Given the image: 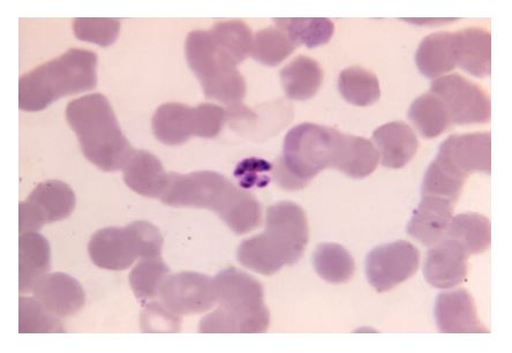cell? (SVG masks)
I'll use <instances>...</instances> for the list:
<instances>
[{"label": "cell", "instance_id": "6da1fadb", "mask_svg": "<svg viewBox=\"0 0 512 353\" xmlns=\"http://www.w3.org/2000/svg\"><path fill=\"white\" fill-rule=\"evenodd\" d=\"M160 200L171 207L213 210L236 235L247 234L262 223L260 202L214 171L169 174Z\"/></svg>", "mask_w": 512, "mask_h": 353}, {"label": "cell", "instance_id": "7a4b0ae2", "mask_svg": "<svg viewBox=\"0 0 512 353\" xmlns=\"http://www.w3.org/2000/svg\"><path fill=\"white\" fill-rule=\"evenodd\" d=\"M310 229L303 209L285 201L267 210V229L244 240L237 257L245 268L261 275H274L303 257Z\"/></svg>", "mask_w": 512, "mask_h": 353}, {"label": "cell", "instance_id": "3957f363", "mask_svg": "<svg viewBox=\"0 0 512 353\" xmlns=\"http://www.w3.org/2000/svg\"><path fill=\"white\" fill-rule=\"evenodd\" d=\"M66 119L89 162L105 172L124 169L134 149L107 97L92 94L72 101L67 105Z\"/></svg>", "mask_w": 512, "mask_h": 353}, {"label": "cell", "instance_id": "277c9868", "mask_svg": "<svg viewBox=\"0 0 512 353\" xmlns=\"http://www.w3.org/2000/svg\"><path fill=\"white\" fill-rule=\"evenodd\" d=\"M218 309L200 322L201 334H262L270 314L262 284L236 268L214 277Z\"/></svg>", "mask_w": 512, "mask_h": 353}, {"label": "cell", "instance_id": "5b68a950", "mask_svg": "<svg viewBox=\"0 0 512 353\" xmlns=\"http://www.w3.org/2000/svg\"><path fill=\"white\" fill-rule=\"evenodd\" d=\"M97 56L92 51L71 49L20 78L19 107L39 112L62 97L93 90L97 85Z\"/></svg>", "mask_w": 512, "mask_h": 353}, {"label": "cell", "instance_id": "8992f818", "mask_svg": "<svg viewBox=\"0 0 512 353\" xmlns=\"http://www.w3.org/2000/svg\"><path fill=\"white\" fill-rule=\"evenodd\" d=\"M337 132L330 127L301 124L284 140L283 154L275 168V179L284 190L304 189L321 171L331 168Z\"/></svg>", "mask_w": 512, "mask_h": 353}, {"label": "cell", "instance_id": "52a82bcc", "mask_svg": "<svg viewBox=\"0 0 512 353\" xmlns=\"http://www.w3.org/2000/svg\"><path fill=\"white\" fill-rule=\"evenodd\" d=\"M186 57L190 69L201 82L207 99L229 105L233 112L246 114L242 107L246 82L235 63L218 49L205 30H194L187 37Z\"/></svg>", "mask_w": 512, "mask_h": 353}, {"label": "cell", "instance_id": "ba28073f", "mask_svg": "<svg viewBox=\"0 0 512 353\" xmlns=\"http://www.w3.org/2000/svg\"><path fill=\"white\" fill-rule=\"evenodd\" d=\"M162 250L160 230L146 221L97 231L88 245L90 259L97 267L108 270H125L138 259L161 257Z\"/></svg>", "mask_w": 512, "mask_h": 353}, {"label": "cell", "instance_id": "9c48e42d", "mask_svg": "<svg viewBox=\"0 0 512 353\" xmlns=\"http://www.w3.org/2000/svg\"><path fill=\"white\" fill-rule=\"evenodd\" d=\"M431 93L446 107L451 124H484L491 119V102L485 90L462 75L450 74L435 80Z\"/></svg>", "mask_w": 512, "mask_h": 353}, {"label": "cell", "instance_id": "30bf717a", "mask_svg": "<svg viewBox=\"0 0 512 353\" xmlns=\"http://www.w3.org/2000/svg\"><path fill=\"white\" fill-rule=\"evenodd\" d=\"M77 205L71 187L60 180L41 183L19 206L20 235L39 232L43 225L65 220Z\"/></svg>", "mask_w": 512, "mask_h": 353}, {"label": "cell", "instance_id": "8fae6325", "mask_svg": "<svg viewBox=\"0 0 512 353\" xmlns=\"http://www.w3.org/2000/svg\"><path fill=\"white\" fill-rule=\"evenodd\" d=\"M420 252L403 240L376 247L366 258L368 282L378 292H386L417 273Z\"/></svg>", "mask_w": 512, "mask_h": 353}, {"label": "cell", "instance_id": "7c38bea8", "mask_svg": "<svg viewBox=\"0 0 512 353\" xmlns=\"http://www.w3.org/2000/svg\"><path fill=\"white\" fill-rule=\"evenodd\" d=\"M158 296L162 304L178 317L205 313L217 303L214 279L199 273H179L167 277Z\"/></svg>", "mask_w": 512, "mask_h": 353}, {"label": "cell", "instance_id": "4fadbf2b", "mask_svg": "<svg viewBox=\"0 0 512 353\" xmlns=\"http://www.w3.org/2000/svg\"><path fill=\"white\" fill-rule=\"evenodd\" d=\"M435 160L453 174L465 179L472 172L491 175V133L453 135L440 146Z\"/></svg>", "mask_w": 512, "mask_h": 353}, {"label": "cell", "instance_id": "5bb4252c", "mask_svg": "<svg viewBox=\"0 0 512 353\" xmlns=\"http://www.w3.org/2000/svg\"><path fill=\"white\" fill-rule=\"evenodd\" d=\"M470 255L455 240L444 238L428 251L424 275L426 281L438 289L455 288L468 275Z\"/></svg>", "mask_w": 512, "mask_h": 353}, {"label": "cell", "instance_id": "9a60e30c", "mask_svg": "<svg viewBox=\"0 0 512 353\" xmlns=\"http://www.w3.org/2000/svg\"><path fill=\"white\" fill-rule=\"evenodd\" d=\"M436 325L443 334H488L478 318L476 303L465 290L444 292L436 298Z\"/></svg>", "mask_w": 512, "mask_h": 353}, {"label": "cell", "instance_id": "2e32d148", "mask_svg": "<svg viewBox=\"0 0 512 353\" xmlns=\"http://www.w3.org/2000/svg\"><path fill=\"white\" fill-rule=\"evenodd\" d=\"M34 298L58 318L77 314L86 303L84 288L65 273L45 274L35 284Z\"/></svg>", "mask_w": 512, "mask_h": 353}, {"label": "cell", "instance_id": "e0dca14e", "mask_svg": "<svg viewBox=\"0 0 512 353\" xmlns=\"http://www.w3.org/2000/svg\"><path fill=\"white\" fill-rule=\"evenodd\" d=\"M454 206L448 199L423 195L408 225V234L425 246L438 244L453 220Z\"/></svg>", "mask_w": 512, "mask_h": 353}, {"label": "cell", "instance_id": "ac0fdd59", "mask_svg": "<svg viewBox=\"0 0 512 353\" xmlns=\"http://www.w3.org/2000/svg\"><path fill=\"white\" fill-rule=\"evenodd\" d=\"M380 155L370 140L337 132L334 159L331 168L353 179H363L373 174Z\"/></svg>", "mask_w": 512, "mask_h": 353}, {"label": "cell", "instance_id": "d6986e66", "mask_svg": "<svg viewBox=\"0 0 512 353\" xmlns=\"http://www.w3.org/2000/svg\"><path fill=\"white\" fill-rule=\"evenodd\" d=\"M383 167L401 169L416 155L419 142L408 124L394 122L379 127L373 133Z\"/></svg>", "mask_w": 512, "mask_h": 353}, {"label": "cell", "instance_id": "ffe728a7", "mask_svg": "<svg viewBox=\"0 0 512 353\" xmlns=\"http://www.w3.org/2000/svg\"><path fill=\"white\" fill-rule=\"evenodd\" d=\"M153 132L164 145L185 144L192 137H198L197 109L180 103L161 105L153 118Z\"/></svg>", "mask_w": 512, "mask_h": 353}, {"label": "cell", "instance_id": "44dd1931", "mask_svg": "<svg viewBox=\"0 0 512 353\" xmlns=\"http://www.w3.org/2000/svg\"><path fill=\"white\" fill-rule=\"evenodd\" d=\"M123 172L125 184L142 197L160 199L168 183L161 161L146 150H134Z\"/></svg>", "mask_w": 512, "mask_h": 353}, {"label": "cell", "instance_id": "7402d4cb", "mask_svg": "<svg viewBox=\"0 0 512 353\" xmlns=\"http://www.w3.org/2000/svg\"><path fill=\"white\" fill-rule=\"evenodd\" d=\"M51 269V249L39 232H27L19 239V290L34 291L35 284Z\"/></svg>", "mask_w": 512, "mask_h": 353}, {"label": "cell", "instance_id": "603a6c76", "mask_svg": "<svg viewBox=\"0 0 512 353\" xmlns=\"http://www.w3.org/2000/svg\"><path fill=\"white\" fill-rule=\"evenodd\" d=\"M455 34L457 66L477 78L491 75V34L481 28H468Z\"/></svg>", "mask_w": 512, "mask_h": 353}, {"label": "cell", "instance_id": "cb8c5ba5", "mask_svg": "<svg viewBox=\"0 0 512 353\" xmlns=\"http://www.w3.org/2000/svg\"><path fill=\"white\" fill-rule=\"evenodd\" d=\"M416 63L428 79L453 71L457 66L456 34L434 33L420 43Z\"/></svg>", "mask_w": 512, "mask_h": 353}, {"label": "cell", "instance_id": "d4e9b609", "mask_svg": "<svg viewBox=\"0 0 512 353\" xmlns=\"http://www.w3.org/2000/svg\"><path fill=\"white\" fill-rule=\"evenodd\" d=\"M286 96L295 101H306L318 94L322 85L321 67L314 59L299 56L281 71Z\"/></svg>", "mask_w": 512, "mask_h": 353}, {"label": "cell", "instance_id": "484cf974", "mask_svg": "<svg viewBox=\"0 0 512 353\" xmlns=\"http://www.w3.org/2000/svg\"><path fill=\"white\" fill-rule=\"evenodd\" d=\"M444 238L461 244L469 255L483 253L492 242L491 222L480 214H459L451 220Z\"/></svg>", "mask_w": 512, "mask_h": 353}, {"label": "cell", "instance_id": "4316f807", "mask_svg": "<svg viewBox=\"0 0 512 353\" xmlns=\"http://www.w3.org/2000/svg\"><path fill=\"white\" fill-rule=\"evenodd\" d=\"M409 118L417 131L428 139L439 137L451 125L446 107L432 93L420 96L412 103Z\"/></svg>", "mask_w": 512, "mask_h": 353}, {"label": "cell", "instance_id": "83f0119b", "mask_svg": "<svg viewBox=\"0 0 512 353\" xmlns=\"http://www.w3.org/2000/svg\"><path fill=\"white\" fill-rule=\"evenodd\" d=\"M313 265L321 279L333 284L349 282L355 274V260L338 244L319 245L313 255Z\"/></svg>", "mask_w": 512, "mask_h": 353}, {"label": "cell", "instance_id": "f1b7e54d", "mask_svg": "<svg viewBox=\"0 0 512 353\" xmlns=\"http://www.w3.org/2000/svg\"><path fill=\"white\" fill-rule=\"evenodd\" d=\"M210 36L216 47L228 55L236 65L244 62L252 54L253 36L250 27L242 21L218 22Z\"/></svg>", "mask_w": 512, "mask_h": 353}, {"label": "cell", "instance_id": "f546056e", "mask_svg": "<svg viewBox=\"0 0 512 353\" xmlns=\"http://www.w3.org/2000/svg\"><path fill=\"white\" fill-rule=\"evenodd\" d=\"M338 89L346 102L357 107H368L378 101L381 95L378 77L358 66L341 73Z\"/></svg>", "mask_w": 512, "mask_h": 353}, {"label": "cell", "instance_id": "4dcf8cb0", "mask_svg": "<svg viewBox=\"0 0 512 353\" xmlns=\"http://www.w3.org/2000/svg\"><path fill=\"white\" fill-rule=\"evenodd\" d=\"M275 24L297 47L304 44L310 49L327 44L335 32L333 22L328 19H275Z\"/></svg>", "mask_w": 512, "mask_h": 353}, {"label": "cell", "instance_id": "1f68e13d", "mask_svg": "<svg viewBox=\"0 0 512 353\" xmlns=\"http://www.w3.org/2000/svg\"><path fill=\"white\" fill-rule=\"evenodd\" d=\"M297 45L280 28L262 29L253 39L252 56L266 66L280 65Z\"/></svg>", "mask_w": 512, "mask_h": 353}, {"label": "cell", "instance_id": "d6a6232c", "mask_svg": "<svg viewBox=\"0 0 512 353\" xmlns=\"http://www.w3.org/2000/svg\"><path fill=\"white\" fill-rule=\"evenodd\" d=\"M169 272L170 269L162 257L142 258L130 274V284L135 297L141 302L157 297Z\"/></svg>", "mask_w": 512, "mask_h": 353}, {"label": "cell", "instance_id": "836d02e7", "mask_svg": "<svg viewBox=\"0 0 512 353\" xmlns=\"http://www.w3.org/2000/svg\"><path fill=\"white\" fill-rule=\"evenodd\" d=\"M19 333L20 334H62L65 333L63 322L50 313L35 298L19 299Z\"/></svg>", "mask_w": 512, "mask_h": 353}, {"label": "cell", "instance_id": "e575fe53", "mask_svg": "<svg viewBox=\"0 0 512 353\" xmlns=\"http://www.w3.org/2000/svg\"><path fill=\"white\" fill-rule=\"evenodd\" d=\"M466 179L459 177L444 168L442 164L434 160L426 172L423 183V195H433L448 199L451 202L458 201Z\"/></svg>", "mask_w": 512, "mask_h": 353}, {"label": "cell", "instance_id": "d590c367", "mask_svg": "<svg viewBox=\"0 0 512 353\" xmlns=\"http://www.w3.org/2000/svg\"><path fill=\"white\" fill-rule=\"evenodd\" d=\"M73 29L79 40L105 48L117 40L120 22L117 19H75Z\"/></svg>", "mask_w": 512, "mask_h": 353}, {"label": "cell", "instance_id": "8d00e7d4", "mask_svg": "<svg viewBox=\"0 0 512 353\" xmlns=\"http://www.w3.org/2000/svg\"><path fill=\"white\" fill-rule=\"evenodd\" d=\"M178 315L173 314L163 304H149L141 315V330L143 333H178L180 330Z\"/></svg>", "mask_w": 512, "mask_h": 353}]
</instances>
